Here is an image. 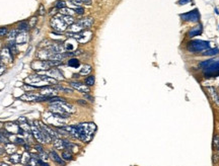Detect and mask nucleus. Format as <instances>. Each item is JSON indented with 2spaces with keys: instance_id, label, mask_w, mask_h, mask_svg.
<instances>
[{
  "instance_id": "412c9836",
  "label": "nucleus",
  "mask_w": 219,
  "mask_h": 166,
  "mask_svg": "<svg viewBox=\"0 0 219 166\" xmlns=\"http://www.w3.org/2000/svg\"><path fill=\"white\" fill-rule=\"evenodd\" d=\"M61 157H62L64 161H71L72 159H73V153H72L70 150L66 149V150H64V151L62 152V155H61Z\"/></svg>"
},
{
  "instance_id": "6e6d98bb",
  "label": "nucleus",
  "mask_w": 219,
  "mask_h": 166,
  "mask_svg": "<svg viewBox=\"0 0 219 166\" xmlns=\"http://www.w3.org/2000/svg\"><path fill=\"white\" fill-rule=\"evenodd\" d=\"M218 153H219V148H218Z\"/></svg>"
},
{
  "instance_id": "4c0bfd02",
  "label": "nucleus",
  "mask_w": 219,
  "mask_h": 166,
  "mask_svg": "<svg viewBox=\"0 0 219 166\" xmlns=\"http://www.w3.org/2000/svg\"><path fill=\"white\" fill-rule=\"evenodd\" d=\"M7 33H8L7 28H5V26L0 28V37H5V35H7Z\"/></svg>"
},
{
  "instance_id": "f03ea898",
  "label": "nucleus",
  "mask_w": 219,
  "mask_h": 166,
  "mask_svg": "<svg viewBox=\"0 0 219 166\" xmlns=\"http://www.w3.org/2000/svg\"><path fill=\"white\" fill-rule=\"evenodd\" d=\"M60 61H52V60H35L31 63V68L36 71L49 70L53 67L60 65Z\"/></svg>"
},
{
  "instance_id": "bb28decb",
  "label": "nucleus",
  "mask_w": 219,
  "mask_h": 166,
  "mask_svg": "<svg viewBox=\"0 0 219 166\" xmlns=\"http://www.w3.org/2000/svg\"><path fill=\"white\" fill-rule=\"evenodd\" d=\"M54 147L56 148V149H59V150H63L65 149L64 147V142H63L62 139H56L55 141H54Z\"/></svg>"
},
{
  "instance_id": "0eeeda50",
  "label": "nucleus",
  "mask_w": 219,
  "mask_h": 166,
  "mask_svg": "<svg viewBox=\"0 0 219 166\" xmlns=\"http://www.w3.org/2000/svg\"><path fill=\"white\" fill-rule=\"evenodd\" d=\"M0 58H1V62L4 66L9 65L13 62V56L7 47H4L0 50Z\"/></svg>"
},
{
  "instance_id": "7ed1b4c3",
  "label": "nucleus",
  "mask_w": 219,
  "mask_h": 166,
  "mask_svg": "<svg viewBox=\"0 0 219 166\" xmlns=\"http://www.w3.org/2000/svg\"><path fill=\"white\" fill-rule=\"evenodd\" d=\"M208 49H210V43L205 41H193L188 46V50L192 53H199Z\"/></svg>"
},
{
  "instance_id": "6ab92c4d",
  "label": "nucleus",
  "mask_w": 219,
  "mask_h": 166,
  "mask_svg": "<svg viewBox=\"0 0 219 166\" xmlns=\"http://www.w3.org/2000/svg\"><path fill=\"white\" fill-rule=\"evenodd\" d=\"M3 149H4V151H5L6 153L11 155V154H14L15 151H16V146L13 144V143L9 142V143H6Z\"/></svg>"
},
{
  "instance_id": "49530a36",
  "label": "nucleus",
  "mask_w": 219,
  "mask_h": 166,
  "mask_svg": "<svg viewBox=\"0 0 219 166\" xmlns=\"http://www.w3.org/2000/svg\"><path fill=\"white\" fill-rule=\"evenodd\" d=\"M5 70H6L5 66H4L3 64H0V76H1L4 72H5Z\"/></svg>"
},
{
  "instance_id": "7c9ffc66",
  "label": "nucleus",
  "mask_w": 219,
  "mask_h": 166,
  "mask_svg": "<svg viewBox=\"0 0 219 166\" xmlns=\"http://www.w3.org/2000/svg\"><path fill=\"white\" fill-rule=\"evenodd\" d=\"M219 54V49L214 48V49H208L206 52H203V55L205 56H215Z\"/></svg>"
},
{
  "instance_id": "ddd939ff",
  "label": "nucleus",
  "mask_w": 219,
  "mask_h": 166,
  "mask_svg": "<svg viewBox=\"0 0 219 166\" xmlns=\"http://www.w3.org/2000/svg\"><path fill=\"white\" fill-rule=\"evenodd\" d=\"M47 74H48V76H50V77L56 79L57 81H58V80H63V79H64V76H63V74L61 73V71H59L57 68H55V67H53V68L47 70L46 71V75H47Z\"/></svg>"
},
{
  "instance_id": "4d7b16f0",
  "label": "nucleus",
  "mask_w": 219,
  "mask_h": 166,
  "mask_svg": "<svg viewBox=\"0 0 219 166\" xmlns=\"http://www.w3.org/2000/svg\"><path fill=\"white\" fill-rule=\"evenodd\" d=\"M218 61H219V60H218Z\"/></svg>"
},
{
  "instance_id": "f704fd0d",
  "label": "nucleus",
  "mask_w": 219,
  "mask_h": 166,
  "mask_svg": "<svg viewBox=\"0 0 219 166\" xmlns=\"http://www.w3.org/2000/svg\"><path fill=\"white\" fill-rule=\"evenodd\" d=\"M215 60H208V61H204V62H201L200 64H199V67L200 68H203V69H205V68H207V67H209L210 65L212 64Z\"/></svg>"
},
{
  "instance_id": "39448f33",
  "label": "nucleus",
  "mask_w": 219,
  "mask_h": 166,
  "mask_svg": "<svg viewBox=\"0 0 219 166\" xmlns=\"http://www.w3.org/2000/svg\"><path fill=\"white\" fill-rule=\"evenodd\" d=\"M50 24L52 26L53 30H55L58 33H62V31L67 30V24L66 22L63 21L62 16L60 15H57V16H53V18L51 19Z\"/></svg>"
},
{
  "instance_id": "aec40b11",
  "label": "nucleus",
  "mask_w": 219,
  "mask_h": 166,
  "mask_svg": "<svg viewBox=\"0 0 219 166\" xmlns=\"http://www.w3.org/2000/svg\"><path fill=\"white\" fill-rule=\"evenodd\" d=\"M83 30H84V28H83L77 21L74 22L73 24H71V26H70V28H69V31H70V33H81V31H82Z\"/></svg>"
},
{
  "instance_id": "72a5a7b5",
  "label": "nucleus",
  "mask_w": 219,
  "mask_h": 166,
  "mask_svg": "<svg viewBox=\"0 0 219 166\" xmlns=\"http://www.w3.org/2000/svg\"><path fill=\"white\" fill-rule=\"evenodd\" d=\"M38 157H39V159L41 161H47L49 159V153L43 151V152H41V153L38 154Z\"/></svg>"
},
{
  "instance_id": "473e14b6",
  "label": "nucleus",
  "mask_w": 219,
  "mask_h": 166,
  "mask_svg": "<svg viewBox=\"0 0 219 166\" xmlns=\"http://www.w3.org/2000/svg\"><path fill=\"white\" fill-rule=\"evenodd\" d=\"M94 83H96V78L93 75H90L85 79V85H87V86H92Z\"/></svg>"
},
{
  "instance_id": "4468645a",
  "label": "nucleus",
  "mask_w": 219,
  "mask_h": 166,
  "mask_svg": "<svg viewBox=\"0 0 219 166\" xmlns=\"http://www.w3.org/2000/svg\"><path fill=\"white\" fill-rule=\"evenodd\" d=\"M29 40V37H28V33H26V31H19V33H17L16 38H15V41L14 43L17 45L19 44H26V42H28Z\"/></svg>"
},
{
  "instance_id": "dca6fc26",
  "label": "nucleus",
  "mask_w": 219,
  "mask_h": 166,
  "mask_svg": "<svg viewBox=\"0 0 219 166\" xmlns=\"http://www.w3.org/2000/svg\"><path fill=\"white\" fill-rule=\"evenodd\" d=\"M77 22L85 30V28H90V26H93L94 19L92 18V17H85V18L79 19V21H78Z\"/></svg>"
},
{
  "instance_id": "a211bd4d",
  "label": "nucleus",
  "mask_w": 219,
  "mask_h": 166,
  "mask_svg": "<svg viewBox=\"0 0 219 166\" xmlns=\"http://www.w3.org/2000/svg\"><path fill=\"white\" fill-rule=\"evenodd\" d=\"M202 31H203V28L201 24H199V26H195V28H193L191 31H189V37L194 38V37H196V35H199L202 33Z\"/></svg>"
},
{
  "instance_id": "f3484780",
  "label": "nucleus",
  "mask_w": 219,
  "mask_h": 166,
  "mask_svg": "<svg viewBox=\"0 0 219 166\" xmlns=\"http://www.w3.org/2000/svg\"><path fill=\"white\" fill-rule=\"evenodd\" d=\"M207 91H208V93L210 94V96H211L212 100L215 102V104L219 106V94L217 93L216 89L214 88V87H208V88H207Z\"/></svg>"
},
{
  "instance_id": "cd10ccee",
  "label": "nucleus",
  "mask_w": 219,
  "mask_h": 166,
  "mask_svg": "<svg viewBox=\"0 0 219 166\" xmlns=\"http://www.w3.org/2000/svg\"><path fill=\"white\" fill-rule=\"evenodd\" d=\"M79 65H80V62L78 59H75V58H71V59H69L68 66L72 67V68H78Z\"/></svg>"
},
{
  "instance_id": "4be33fe9",
  "label": "nucleus",
  "mask_w": 219,
  "mask_h": 166,
  "mask_svg": "<svg viewBox=\"0 0 219 166\" xmlns=\"http://www.w3.org/2000/svg\"><path fill=\"white\" fill-rule=\"evenodd\" d=\"M7 48L9 49V51H10V53L12 54V56L16 55V54L19 53V49H17V44H15L14 42L8 43Z\"/></svg>"
},
{
  "instance_id": "a19ab883",
  "label": "nucleus",
  "mask_w": 219,
  "mask_h": 166,
  "mask_svg": "<svg viewBox=\"0 0 219 166\" xmlns=\"http://www.w3.org/2000/svg\"><path fill=\"white\" fill-rule=\"evenodd\" d=\"M69 1H70V3H72V4H73V5H75L76 7H78V6H80L81 4L83 3V2L81 1V0H69Z\"/></svg>"
},
{
  "instance_id": "c9c22d12",
  "label": "nucleus",
  "mask_w": 219,
  "mask_h": 166,
  "mask_svg": "<svg viewBox=\"0 0 219 166\" xmlns=\"http://www.w3.org/2000/svg\"><path fill=\"white\" fill-rule=\"evenodd\" d=\"M29 28H30V26H29V24H28V22H26V21H22V22H20V23L19 24V31H26Z\"/></svg>"
},
{
  "instance_id": "e433bc0d",
  "label": "nucleus",
  "mask_w": 219,
  "mask_h": 166,
  "mask_svg": "<svg viewBox=\"0 0 219 166\" xmlns=\"http://www.w3.org/2000/svg\"><path fill=\"white\" fill-rule=\"evenodd\" d=\"M66 7V2L64 0H59L56 4V8H59V9H62V8Z\"/></svg>"
},
{
  "instance_id": "6e6552de",
  "label": "nucleus",
  "mask_w": 219,
  "mask_h": 166,
  "mask_svg": "<svg viewBox=\"0 0 219 166\" xmlns=\"http://www.w3.org/2000/svg\"><path fill=\"white\" fill-rule=\"evenodd\" d=\"M3 129L6 130L8 133L12 134H20V135H24V132L20 129L19 124H16V123H6V124L3 125Z\"/></svg>"
},
{
  "instance_id": "b1692460",
  "label": "nucleus",
  "mask_w": 219,
  "mask_h": 166,
  "mask_svg": "<svg viewBox=\"0 0 219 166\" xmlns=\"http://www.w3.org/2000/svg\"><path fill=\"white\" fill-rule=\"evenodd\" d=\"M91 70H92V68H91V66H90V65H84V66L81 68L79 74L81 76L88 75V74H90V72H91Z\"/></svg>"
},
{
  "instance_id": "a18cd8bd",
  "label": "nucleus",
  "mask_w": 219,
  "mask_h": 166,
  "mask_svg": "<svg viewBox=\"0 0 219 166\" xmlns=\"http://www.w3.org/2000/svg\"><path fill=\"white\" fill-rule=\"evenodd\" d=\"M45 13H46V11H45V7H44V5H40L39 14H40V15H44Z\"/></svg>"
},
{
  "instance_id": "9d476101",
  "label": "nucleus",
  "mask_w": 219,
  "mask_h": 166,
  "mask_svg": "<svg viewBox=\"0 0 219 166\" xmlns=\"http://www.w3.org/2000/svg\"><path fill=\"white\" fill-rule=\"evenodd\" d=\"M204 73L206 76H217L219 75V61H214L209 67L204 69Z\"/></svg>"
},
{
  "instance_id": "c85d7f7f",
  "label": "nucleus",
  "mask_w": 219,
  "mask_h": 166,
  "mask_svg": "<svg viewBox=\"0 0 219 166\" xmlns=\"http://www.w3.org/2000/svg\"><path fill=\"white\" fill-rule=\"evenodd\" d=\"M63 18V21L66 22L67 26H71L75 22V19L73 18V16H70V15H61Z\"/></svg>"
},
{
  "instance_id": "c756f323",
  "label": "nucleus",
  "mask_w": 219,
  "mask_h": 166,
  "mask_svg": "<svg viewBox=\"0 0 219 166\" xmlns=\"http://www.w3.org/2000/svg\"><path fill=\"white\" fill-rule=\"evenodd\" d=\"M31 154L29 153L28 151H26V152H24V156L21 157V160H20V162H21L24 165H26V164H28V162H29V160L31 159Z\"/></svg>"
},
{
  "instance_id": "20e7f679",
  "label": "nucleus",
  "mask_w": 219,
  "mask_h": 166,
  "mask_svg": "<svg viewBox=\"0 0 219 166\" xmlns=\"http://www.w3.org/2000/svg\"><path fill=\"white\" fill-rule=\"evenodd\" d=\"M67 35H68V37H72L78 43H80V44H86L87 42H89L90 40H91L92 33L89 31H82L81 33H68Z\"/></svg>"
},
{
  "instance_id": "2eb2a0df",
  "label": "nucleus",
  "mask_w": 219,
  "mask_h": 166,
  "mask_svg": "<svg viewBox=\"0 0 219 166\" xmlns=\"http://www.w3.org/2000/svg\"><path fill=\"white\" fill-rule=\"evenodd\" d=\"M49 157L52 159V160L54 161L55 163H57V164H59L61 166H64L65 165V161L63 160V158L61 156L58 155V153L56 151H50V153H49Z\"/></svg>"
},
{
  "instance_id": "c03bdc74",
  "label": "nucleus",
  "mask_w": 219,
  "mask_h": 166,
  "mask_svg": "<svg viewBox=\"0 0 219 166\" xmlns=\"http://www.w3.org/2000/svg\"><path fill=\"white\" fill-rule=\"evenodd\" d=\"M84 98H86V100H89V101L93 102V97L91 95H89L88 93H85L84 94Z\"/></svg>"
},
{
  "instance_id": "f8f14e48",
  "label": "nucleus",
  "mask_w": 219,
  "mask_h": 166,
  "mask_svg": "<svg viewBox=\"0 0 219 166\" xmlns=\"http://www.w3.org/2000/svg\"><path fill=\"white\" fill-rule=\"evenodd\" d=\"M55 102H57V104L60 105V107L64 111V113L71 114L76 111V109L74 107V105L71 104H68V102H66L65 100H60V101H55Z\"/></svg>"
},
{
  "instance_id": "5fc2aeb1",
  "label": "nucleus",
  "mask_w": 219,
  "mask_h": 166,
  "mask_svg": "<svg viewBox=\"0 0 219 166\" xmlns=\"http://www.w3.org/2000/svg\"><path fill=\"white\" fill-rule=\"evenodd\" d=\"M0 64H2V62H1V58H0Z\"/></svg>"
},
{
  "instance_id": "5701e85b",
  "label": "nucleus",
  "mask_w": 219,
  "mask_h": 166,
  "mask_svg": "<svg viewBox=\"0 0 219 166\" xmlns=\"http://www.w3.org/2000/svg\"><path fill=\"white\" fill-rule=\"evenodd\" d=\"M19 31V30H12V31H10L9 33H7V41H8V43H11V42L15 41V38H16Z\"/></svg>"
},
{
  "instance_id": "1a4fd4ad",
  "label": "nucleus",
  "mask_w": 219,
  "mask_h": 166,
  "mask_svg": "<svg viewBox=\"0 0 219 166\" xmlns=\"http://www.w3.org/2000/svg\"><path fill=\"white\" fill-rule=\"evenodd\" d=\"M180 17H182V18L184 19V21H186L196 22V21H198L200 19V13H199V11H198L197 9H194L192 11H189V12L182 14V15H180Z\"/></svg>"
},
{
  "instance_id": "09e8293b",
  "label": "nucleus",
  "mask_w": 219,
  "mask_h": 166,
  "mask_svg": "<svg viewBox=\"0 0 219 166\" xmlns=\"http://www.w3.org/2000/svg\"><path fill=\"white\" fill-rule=\"evenodd\" d=\"M39 165L40 166H50L48 163L46 162V161H41V160L39 161Z\"/></svg>"
},
{
  "instance_id": "a878e982",
  "label": "nucleus",
  "mask_w": 219,
  "mask_h": 166,
  "mask_svg": "<svg viewBox=\"0 0 219 166\" xmlns=\"http://www.w3.org/2000/svg\"><path fill=\"white\" fill-rule=\"evenodd\" d=\"M9 160L13 163V164H19V163L20 162V160H21V156L19 155V154H16V153L11 154V155L9 156Z\"/></svg>"
},
{
  "instance_id": "2f4dec72",
  "label": "nucleus",
  "mask_w": 219,
  "mask_h": 166,
  "mask_svg": "<svg viewBox=\"0 0 219 166\" xmlns=\"http://www.w3.org/2000/svg\"><path fill=\"white\" fill-rule=\"evenodd\" d=\"M60 13L63 15H70V16H72V15L75 13V11L73 9H70V8H67V7H64L62 8V9L60 10Z\"/></svg>"
},
{
  "instance_id": "393cba45",
  "label": "nucleus",
  "mask_w": 219,
  "mask_h": 166,
  "mask_svg": "<svg viewBox=\"0 0 219 166\" xmlns=\"http://www.w3.org/2000/svg\"><path fill=\"white\" fill-rule=\"evenodd\" d=\"M39 161H40L39 157H36V155H33V154H31V159L29 160L28 164H26V166H37L38 164H39Z\"/></svg>"
},
{
  "instance_id": "de8ad7c7",
  "label": "nucleus",
  "mask_w": 219,
  "mask_h": 166,
  "mask_svg": "<svg viewBox=\"0 0 219 166\" xmlns=\"http://www.w3.org/2000/svg\"><path fill=\"white\" fill-rule=\"evenodd\" d=\"M26 122H28V120H26V118H24V116H20L19 118V124H24V123H26Z\"/></svg>"
},
{
  "instance_id": "864d4df0",
  "label": "nucleus",
  "mask_w": 219,
  "mask_h": 166,
  "mask_svg": "<svg viewBox=\"0 0 219 166\" xmlns=\"http://www.w3.org/2000/svg\"><path fill=\"white\" fill-rule=\"evenodd\" d=\"M78 104H83V105H85V104H86L84 101H83V100H78Z\"/></svg>"
},
{
  "instance_id": "423d86ee",
  "label": "nucleus",
  "mask_w": 219,
  "mask_h": 166,
  "mask_svg": "<svg viewBox=\"0 0 219 166\" xmlns=\"http://www.w3.org/2000/svg\"><path fill=\"white\" fill-rule=\"evenodd\" d=\"M26 84H30V85H33V86H35V87H40V88H42V85L40 84V83H42L44 86H47V83L44 81V80L41 78V76H40V74H33V75H30L29 76L28 78L26 79Z\"/></svg>"
},
{
  "instance_id": "79ce46f5",
  "label": "nucleus",
  "mask_w": 219,
  "mask_h": 166,
  "mask_svg": "<svg viewBox=\"0 0 219 166\" xmlns=\"http://www.w3.org/2000/svg\"><path fill=\"white\" fill-rule=\"evenodd\" d=\"M74 11H75V13L81 15V14H83V13H84V8L81 7V6H78V7L75 8V10H74Z\"/></svg>"
},
{
  "instance_id": "58836bf2",
  "label": "nucleus",
  "mask_w": 219,
  "mask_h": 166,
  "mask_svg": "<svg viewBox=\"0 0 219 166\" xmlns=\"http://www.w3.org/2000/svg\"><path fill=\"white\" fill-rule=\"evenodd\" d=\"M34 148H35V150L38 152V153H41V152L44 151V148H43V146L41 143H38V144H36L35 146H34Z\"/></svg>"
},
{
  "instance_id": "37998d69",
  "label": "nucleus",
  "mask_w": 219,
  "mask_h": 166,
  "mask_svg": "<svg viewBox=\"0 0 219 166\" xmlns=\"http://www.w3.org/2000/svg\"><path fill=\"white\" fill-rule=\"evenodd\" d=\"M36 23H37V17H31L30 21V23H29V26H30V28H34V26H36Z\"/></svg>"
},
{
  "instance_id": "f257e3e1",
  "label": "nucleus",
  "mask_w": 219,
  "mask_h": 166,
  "mask_svg": "<svg viewBox=\"0 0 219 166\" xmlns=\"http://www.w3.org/2000/svg\"><path fill=\"white\" fill-rule=\"evenodd\" d=\"M75 127L79 133V140L84 143H88L89 141H91L96 131V126L93 123H81L75 125Z\"/></svg>"
},
{
  "instance_id": "9b49d317",
  "label": "nucleus",
  "mask_w": 219,
  "mask_h": 166,
  "mask_svg": "<svg viewBox=\"0 0 219 166\" xmlns=\"http://www.w3.org/2000/svg\"><path fill=\"white\" fill-rule=\"evenodd\" d=\"M69 85L72 87V88L76 89V90H78L79 92L81 93H88L90 91L89 87L87 86V85L83 84V83H80V82H77V81H71L69 82Z\"/></svg>"
},
{
  "instance_id": "ea45409f",
  "label": "nucleus",
  "mask_w": 219,
  "mask_h": 166,
  "mask_svg": "<svg viewBox=\"0 0 219 166\" xmlns=\"http://www.w3.org/2000/svg\"><path fill=\"white\" fill-rule=\"evenodd\" d=\"M213 146L216 148V149H218L219 148V136H214V139H213Z\"/></svg>"
},
{
  "instance_id": "603ef678",
  "label": "nucleus",
  "mask_w": 219,
  "mask_h": 166,
  "mask_svg": "<svg viewBox=\"0 0 219 166\" xmlns=\"http://www.w3.org/2000/svg\"><path fill=\"white\" fill-rule=\"evenodd\" d=\"M0 166H9V164H7L5 162H0Z\"/></svg>"
},
{
  "instance_id": "3c124183",
  "label": "nucleus",
  "mask_w": 219,
  "mask_h": 166,
  "mask_svg": "<svg viewBox=\"0 0 219 166\" xmlns=\"http://www.w3.org/2000/svg\"><path fill=\"white\" fill-rule=\"evenodd\" d=\"M81 1H82L83 3H86V4L88 3V4H89L90 2H91V0H81Z\"/></svg>"
},
{
  "instance_id": "8fccbe9b",
  "label": "nucleus",
  "mask_w": 219,
  "mask_h": 166,
  "mask_svg": "<svg viewBox=\"0 0 219 166\" xmlns=\"http://www.w3.org/2000/svg\"><path fill=\"white\" fill-rule=\"evenodd\" d=\"M191 0H180L179 3L180 4V5H183V4H187L188 2H190Z\"/></svg>"
}]
</instances>
